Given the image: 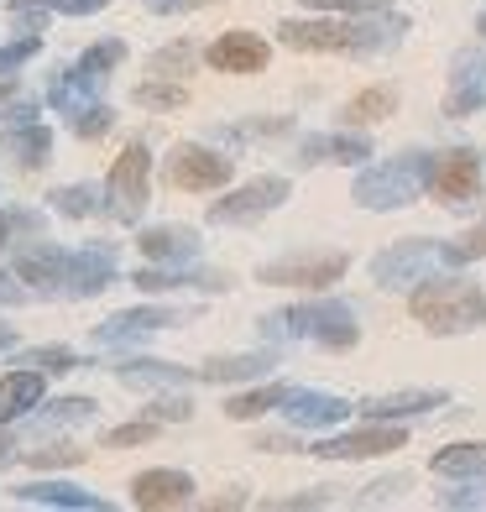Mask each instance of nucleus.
<instances>
[{"label":"nucleus","mask_w":486,"mask_h":512,"mask_svg":"<svg viewBox=\"0 0 486 512\" xmlns=\"http://www.w3.org/2000/svg\"><path fill=\"white\" fill-rule=\"evenodd\" d=\"M199 230L194 225H178V220H162V225H142L136 230V251L147 262H199Z\"/></svg>","instance_id":"393cba45"},{"label":"nucleus","mask_w":486,"mask_h":512,"mask_svg":"<svg viewBox=\"0 0 486 512\" xmlns=\"http://www.w3.org/2000/svg\"><path fill=\"white\" fill-rule=\"evenodd\" d=\"M189 63H194V48H189V42H173V48H157V53L147 58V68H152V74H183Z\"/></svg>","instance_id":"a18cd8bd"},{"label":"nucleus","mask_w":486,"mask_h":512,"mask_svg":"<svg viewBox=\"0 0 486 512\" xmlns=\"http://www.w3.org/2000/svg\"><path fill=\"white\" fill-rule=\"evenodd\" d=\"M194 476L178 471V465H152V471H142L131 481V502L142 512H162V507H189L194 502Z\"/></svg>","instance_id":"aec40b11"},{"label":"nucleus","mask_w":486,"mask_h":512,"mask_svg":"<svg viewBox=\"0 0 486 512\" xmlns=\"http://www.w3.org/2000/svg\"><path fill=\"white\" fill-rule=\"evenodd\" d=\"M309 11H335V16H372V11H392L398 0H304Z\"/></svg>","instance_id":"37998d69"},{"label":"nucleus","mask_w":486,"mask_h":512,"mask_svg":"<svg viewBox=\"0 0 486 512\" xmlns=\"http://www.w3.org/2000/svg\"><path fill=\"white\" fill-rule=\"evenodd\" d=\"M32 298H37V293L21 283L16 272H0V309H21V304H32Z\"/></svg>","instance_id":"de8ad7c7"},{"label":"nucleus","mask_w":486,"mask_h":512,"mask_svg":"<svg viewBox=\"0 0 486 512\" xmlns=\"http://www.w3.org/2000/svg\"><path fill=\"white\" fill-rule=\"evenodd\" d=\"M121 63H126V42L105 37V42H95V48H84L74 63H63L58 74L48 79V89H42V100H48V110H58L68 121V115H79L95 100H105V84H110V74Z\"/></svg>","instance_id":"423d86ee"},{"label":"nucleus","mask_w":486,"mask_h":512,"mask_svg":"<svg viewBox=\"0 0 486 512\" xmlns=\"http://www.w3.org/2000/svg\"><path fill=\"white\" fill-rule=\"evenodd\" d=\"M189 314L173 309V304H136V309H121L110 314L105 324H95V345L100 351H126V345L136 340H152L162 330H173V324H183Z\"/></svg>","instance_id":"4468645a"},{"label":"nucleus","mask_w":486,"mask_h":512,"mask_svg":"<svg viewBox=\"0 0 486 512\" xmlns=\"http://www.w3.org/2000/svg\"><path fill=\"white\" fill-rule=\"evenodd\" d=\"M403 486H408V476L398 471V476H387V481H372V486H366V492H361L356 502H361V507H377V502H392V497L403 492Z\"/></svg>","instance_id":"09e8293b"},{"label":"nucleus","mask_w":486,"mask_h":512,"mask_svg":"<svg viewBox=\"0 0 486 512\" xmlns=\"http://www.w3.org/2000/svg\"><path fill=\"white\" fill-rule=\"evenodd\" d=\"M105 199H110V220L142 225L147 204H152V147L142 136H131L126 152L115 157V168L105 178Z\"/></svg>","instance_id":"0eeeda50"},{"label":"nucleus","mask_w":486,"mask_h":512,"mask_svg":"<svg viewBox=\"0 0 486 512\" xmlns=\"http://www.w3.org/2000/svg\"><path fill=\"white\" fill-rule=\"evenodd\" d=\"M434 267H445V256H439V241H429V236H408V241H392L387 251L372 256V283L387 288V293H408L413 283H424Z\"/></svg>","instance_id":"f8f14e48"},{"label":"nucleus","mask_w":486,"mask_h":512,"mask_svg":"<svg viewBox=\"0 0 486 512\" xmlns=\"http://www.w3.org/2000/svg\"><path fill=\"white\" fill-rule=\"evenodd\" d=\"M11 502H21V507H53V512H110V502L100 492H84V486L53 481V476L11 486Z\"/></svg>","instance_id":"a211bd4d"},{"label":"nucleus","mask_w":486,"mask_h":512,"mask_svg":"<svg viewBox=\"0 0 486 512\" xmlns=\"http://www.w3.org/2000/svg\"><path fill=\"white\" fill-rule=\"evenodd\" d=\"M0 152H6L21 173H37L53 162V131L42 126V115L37 121H11V126H0Z\"/></svg>","instance_id":"a878e982"},{"label":"nucleus","mask_w":486,"mask_h":512,"mask_svg":"<svg viewBox=\"0 0 486 512\" xmlns=\"http://www.w3.org/2000/svg\"><path fill=\"white\" fill-rule=\"evenodd\" d=\"M398 110V89L392 84H377V89H361L356 100H345V126H372V121H387Z\"/></svg>","instance_id":"72a5a7b5"},{"label":"nucleus","mask_w":486,"mask_h":512,"mask_svg":"<svg viewBox=\"0 0 486 512\" xmlns=\"http://www.w3.org/2000/svg\"><path fill=\"white\" fill-rule=\"evenodd\" d=\"M100 403L95 398H42L32 408V429L37 434H58V429H79V424H95Z\"/></svg>","instance_id":"c85d7f7f"},{"label":"nucleus","mask_w":486,"mask_h":512,"mask_svg":"<svg viewBox=\"0 0 486 512\" xmlns=\"http://www.w3.org/2000/svg\"><path fill=\"white\" fill-rule=\"evenodd\" d=\"M11 272L37 298H100L105 288L121 283V262L110 246H58L32 241L11 251Z\"/></svg>","instance_id":"f257e3e1"},{"label":"nucleus","mask_w":486,"mask_h":512,"mask_svg":"<svg viewBox=\"0 0 486 512\" xmlns=\"http://www.w3.org/2000/svg\"><path fill=\"white\" fill-rule=\"evenodd\" d=\"M439 507H450V512H476V507H486V476L460 481L455 492H439Z\"/></svg>","instance_id":"79ce46f5"},{"label":"nucleus","mask_w":486,"mask_h":512,"mask_svg":"<svg viewBox=\"0 0 486 512\" xmlns=\"http://www.w3.org/2000/svg\"><path fill=\"white\" fill-rule=\"evenodd\" d=\"M408 314L424 324L429 335H471L486 324V288L466 283V277H424L408 288Z\"/></svg>","instance_id":"7ed1b4c3"},{"label":"nucleus","mask_w":486,"mask_h":512,"mask_svg":"<svg viewBox=\"0 0 486 512\" xmlns=\"http://www.w3.org/2000/svg\"><path fill=\"white\" fill-rule=\"evenodd\" d=\"M476 32H481V37H486V11H481V16H476Z\"/></svg>","instance_id":"4d7b16f0"},{"label":"nucleus","mask_w":486,"mask_h":512,"mask_svg":"<svg viewBox=\"0 0 486 512\" xmlns=\"http://www.w3.org/2000/svg\"><path fill=\"white\" fill-rule=\"evenodd\" d=\"M293 194V183L283 173H262L251 183H236L210 204V225H230V230H246V225H262L272 209H283Z\"/></svg>","instance_id":"9d476101"},{"label":"nucleus","mask_w":486,"mask_h":512,"mask_svg":"<svg viewBox=\"0 0 486 512\" xmlns=\"http://www.w3.org/2000/svg\"><path fill=\"white\" fill-rule=\"evenodd\" d=\"M408 37V16L372 11V16H288L277 21V42L293 53H345V58H382Z\"/></svg>","instance_id":"f03ea898"},{"label":"nucleus","mask_w":486,"mask_h":512,"mask_svg":"<svg viewBox=\"0 0 486 512\" xmlns=\"http://www.w3.org/2000/svg\"><path fill=\"white\" fill-rule=\"evenodd\" d=\"M131 105H142V110H183L189 105V84H178V79H168V74H152V79H142L131 89Z\"/></svg>","instance_id":"473e14b6"},{"label":"nucleus","mask_w":486,"mask_h":512,"mask_svg":"<svg viewBox=\"0 0 486 512\" xmlns=\"http://www.w3.org/2000/svg\"><path fill=\"white\" fill-rule=\"evenodd\" d=\"M11 460H21V450L11 445V434H0V471H6V465H11Z\"/></svg>","instance_id":"864d4df0"},{"label":"nucleus","mask_w":486,"mask_h":512,"mask_svg":"<svg viewBox=\"0 0 486 512\" xmlns=\"http://www.w3.org/2000/svg\"><path fill=\"white\" fill-rule=\"evenodd\" d=\"M439 256H445V267H471L486 256V220L471 225L466 236H455V241H439Z\"/></svg>","instance_id":"e433bc0d"},{"label":"nucleus","mask_w":486,"mask_h":512,"mask_svg":"<svg viewBox=\"0 0 486 512\" xmlns=\"http://www.w3.org/2000/svg\"><path fill=\"white\" fill-rule=\"evenodd\" d=\"M288 445H298V439H283V434H262V439H257V450H272V455L288 450Z\"/></svg>","instance_id":"3c124183"},{"label":"nucleus","mask_w":486,"mask_h":512,"mask_svg":"<svg viewBox=\"0 0 486 512\" xmlns=\"http://www.w3.org/2000/svg\"><path fill=\"white\" fill-rule=\"evenodd\" d=\"M434 178V152H398L387 162H366V168L356 173L351 183V199L361 209H377V215H387V209H408L419 204V194L429 189Z\"/></svg>","instance_id":"39448f33"},{"label":"nucleus","mask_w":486,"mask_h":512,"mask_svg":"<svg viewBox=\"0 0 486 512\" xmlns=\"http://www.w3.org/2000/svg\"><path fill=\"white\" fill-rule=\"evenodd\" d=\"M42 53V32H16L11 42H0V79H16V68H27Z\"/></svg>","instance_id":"4c0bfd02"},{"label":"nucleus","mask_w":486,"mask_h":512,"mask_svg":"<svg viewBox=\"0 0 486 512\" xmlns=\"http://www.w3.org/2000/svg\"><path fill=\"white\" fill-rule=\"evenodd\" d=\"M283 131H293L288 115H277V121H241V126H225L220 136L225 142H251V136H283Z\"/></svg>","instance_id":"c03bdc74"},{"label":"nucleus","mask_w":486,"mask_h":512,"mask_svg":"<svg viewBox=\"0 0 486 512\" xmlns=\"http://www.w3.org/2000/svg\"><path fill=\"white\" fill-rule=\"evenodd\" d=\"M48 398V371L37 366H11L6 377H0V429H16L27 424L32 408Z\"/></svg>","instance_id":"4be33fe9"},{"label":"nucleus","mask_w":486,"mask_h":512,"mask_svg":"<svg viewBox=\"0 0 486 512\" xmlns=\"http://www.w3.org/2000/svg\"><path fill=\"white\" fill-rule=\"evenodd\" d=\"M450 392L445 387H413V392H387V398H366L356 403L361 418H377V424H408V418H424L434 408H445Z\"/></svg>","instance_id":"b1692460"},{"label":"nucleus","mask_w":486,"mask_h":512,"mask_svg":"<svg viewBox=\"0 0 486 512\" xmlns=\"http://www.w3.org/2000/svg\"><path fill=\"white\" fill-rule=\"evenodd\" d=\"M199 6H215V0H147L152 16H183V11H199Z\"/></svg>","instance_id":"8fccbe9b"},{"label":"nucleus","mask_w":486,"mask_h":512,"mask_svg":"<svg viewBox=\"0 0 486 512\" xmlns=\"http://www.w3.org/2000/svg\"><path fill=\"white\" fill-rule=\"evenodd\" d=\"M53 215L63 220H100L110 215V199H105V183H58V189L48 194Z\"/></svg>","instance_id":"c756f323"},{"label":"nucleus","mask_w":486,"mask_h":512,"mask_svg":"<svg viewBox=\"0 0 486 512\" xmlns=\"http://www.w3.org/2000/svg\"><path fill=\"white\" fill-rule=\"evenodd\" d=\"M11 366H37L48 377H68V371H79L89 361H79V351H68V345H32V351H16Z\"/></svg>","instance_id":"f704fd0d"},{"label":"nucleus","mask_w":486,"mask_h":512,"mask_svg":"<svg viewBox=\"0 0 486 512\" xmlns=\"http://www.w3.org/2000/svg\"><path fill=\"white\" fill-rule=\"evenodd\" d=\"M288 382H262V387H246V392H236V398L225 403V413L236 418V424H251V418H262V413H272V408H283V398H288Z\"/></svg>","instance_id":"2f4dec72"},{"label":"nucleus","mask_w":486,"mask_h":512,"mask_svg":"<svg viewBox=\"0 0 486 512\" xmlns=\"http://www.w3.org/2000/svg\"><path fill=\"white\" fill-rule=\"evenodd\" d=\"M408 445V429L403 424H377V418H361V429H345V434H330L309 445V455L319 460H377V455H392Z\"/></svg>","instance_id":"2eb2a0df"},{"label":"nucleus","mask_w":486,"mask_h":512,"mask_svg":"<svg viewBox=\"0 0 486 512\" xmlns=\"http://www.w3.org/2000/svg\"><path fill=\"white\" fill-rule=\"evenodd\" d=\"M16 345H21V335L11 330V324H0V356H6V351H16Z\"/></svg>","instance_id":"5fc2aeb1"},{"label":"nucleus","mask_w":486,"mask_h":512,"mask_svg":"<svg viewBox=\"0 0 486 512\" xmlns=\"http://www.w3.org/2000/svg\"><path fill=\"white\" fill-rule=\"evenodd\" d=\"M105 371L131 392H173V387L199 382V371L178 366V361H157V356H115V361H105Z\"/></svg>","instance_id":"f3484780"},{"label":"nucleus","mask_w":486,"mask_h":512,"mask_svg":"<svg viewBox=\"0 0 486 512\" xmlns=\"http://www.w3.org/2000/svg\"><path fill=\"white\" fill-rule=\"evenodd\" d=\"M486 110V48H460L450 58V95H445V115L466 121V115Z\"/></svg>","instance_id":"dca6fc26"},{"label":"nucleus","mask_w":486,"mask_h":512,"mask_svg":"<svg viewBox=\"0 0 486 512\" xmlns=\"http://www.w3.org/2000/svg\"><path fill=\"white\" fill-rule=\"evenodd\" d=\"M142 413L157 418V424H189V418H194V403L183 398V387H173V392H152V403H147Z\"/></svg>","instance_id":"58836bf2"},{"label":"nucleus","mask_w":486,"mask_h":512,"mask_svg":"<svg viewBox=\"0 0 486 512\" xmlns=\"http://www.w3.org/2000/svg\"><path fill=\"white\" fill-rule=\"evenodd\" d=\"M204 63L215 68V74H262L267 68V58H272V48L257 37V32H241V27H230V32H220L210 48L199 53Z\"/></svg>","instance_id":"6ab92c4d"},{"label":"nucleus","mask_w":486,"mask_h":512,"mask_svg":"<svg viewBox=\"0 0 486 512\" xmlns=\"http://www.w3.org/2000/svg\"><path fill=\"white\" fill-rule=\"evenodd\" d=\"M366 157H377V152H372V136H361V131H319V136L298 142V162H304V168H319V162L366 168Z\"/></svg>","instance_id":"5701e85b"},{"label":"nucleus","mask_w":486,"mask_h":512,"mask_svg":"<svg viewBox=\"0 0 486 512\" xmlns=\"http://www.w3.org/2000/svg\"><path fill=\"white\" fill-rule=\"evenodd\" d=\"M351 272V251L340 246H319V251H288L257 267V283L267 288H330Z\"/></svg>","instance_id":"1a4fd4ad"},{"label":"nucleus","mask_w":486,"mask_h":512,"mask_svg":"<svg viewBox=\"0 0 486 512\" xmlns=\"http://www.w3.org/2000/svg\"><path fill=\"white\" fill-rule=\"evenodd\" d=\"M162 178L183 194H220L236 178V157L210 147V142H178L162 157Z\"/></svg>","instance_id":"6e6552de"},{"label":"nucleus","mask_w":486,"mask_h":512,"mask_svg":"<svg viewBox=\"0 0 486 512\" xmlns=\"http://www.w3.org/2000/svg\"><path fill=\"white\" fill-rule=\"evenodd\" d=\"M277 366V345H262V351H241V356H215L199 366V382L210 387H230V382H262Z\"/></svg>","instance_id":"bb28decb"},{"label":"nucleus","mask_w":486,"mask_h":512,"mask_svg":"<svg viewBox=\"0 0 486 512\" xmlns=\"http://www.w3.org/2000/svg\"><path fill=\"white\" fill-rule=\"evenodd\" d=\"M27 6H48L53 16H100L110 11V0H27Z\"/></svg>","instance_id":"49530a36"},{"label":"nucleus","mask_w":486,"mask_h":512,"mask_svg":"<svg viewBox=\"0 0 486 512\" xmlns=\"http://www.w3.org/2000/svg\"><path fill=\"white\" fill-rule=\"evenodd\" d=\"M11 95H21V89H16V79H0V105H6Z\"/></svg>","instance_id":"6e6d98bb"},{"label":"nucleus","mask_w":486,"mask_h":512,"mask_svg":"<svg viewBox=\"0 0 486 512\" xmlns=\"http://www.w3.org/2000/svg\"><path fill=\"white\" fill-rule=\"evenodd\" d=\"M351 413H356V403L335 398V392H319V387H293L283 398L288 429H340Z\"/></svg>","instance_id":"412c9836"},{"label":"nucleus","mask_w":486,"mask_h":512,"mask_svg":"<svg viewBox=\"0 0 486 512\" xmlns=\"http://www.w3.org/2000/svg\"><path fill=\"white\" fill-rule=\"evenodd\" d=\"M89 450L79 445H37V450H21V460L32 465V471H63V465H79Z\"/></svg>","instance_id":"ea45409f"},{"label":"nucleus","mask_w":486,"mask_h":512,"mask_svg":"<svg viewBox=\"0 0 486 512\" xmlns=\"http://www.w3.org/2000/svg\"><path fill=\"white\" fill-rule=\"evenodd\" d=\"M68 131H74L79 142H100V136H110V131H115V105H110V100H95L89 110L68 115Z\"/></svg>","instance_id":"c9c22d12"},{"label":"nucleus","mask_w":486,"mask_h":512,"mask_svg":"<svg viewBox=\"0 0 486 512\" xmlns=\"http://www.w3.org/2000/svg\"><path fill=\"white\" fill-rule=\"evenodd\" d=\"M32 241H48V215L32 204H0V251H21Z\"/></svg>","instance_id":"7c9ffc66"},{"label":"nucleus","mask_w":486,"mask_h":512,"mask_svg":"<svg viewBox=\"0 0 486 512\" xmlns=\"http://www.w3.org/2000/svg\"><path fill=\"white\" fill-rule=\"evenodd\" d=\"M157 429H162L157 418H147V413H142V418H136V424H121V429H105V439H100V445H105V450L147 445V439H157Z\"/></svg>","instance_id":"a19ab883"},{"label":"nucleus","mask_w":486,"mask_h":512,"mask_svg":"<svg viewBox=\"0 0 486 512\" xmlns=\"http://www.w3.org/2000/svg\"><path fill=\"white\" fill-rule=\"evenodd\" d=\"M126 283L136 293H230L236 283H230V272L220 267H199V262H147V267H136Z\"/></svg>","instance_id":"ddd939ff"},{"label":"nucleus","mask_w":486,"mask_h":512,"mask_svg":"<svg viewBox=\"0 0 486 512\" xmlns=\"http://www.w3.org/2000/svg\"><path fill=\"white\" fill-rule=\"evenodd\" d=\"M262 335L272 345L277 340H309V345H324V351H356L361 345V319L345 298H309V304L267 314Z\"/></svg>","instance_id":"20e7f679"},{"label":"nucleus","mask_w":486,"mask_h":512,"mask_svg":"<svg viewBox=\"0 0 486 512\" xmlns=\"http://www.w3.org/2000/svg\"><path fill=\"white\" fill-rule=\"evenodd\" d=\"M481 189H486V162L476 147H450V152H434V178H429V194L466 215V209L481 204Z\"/></svg>","instance_id":"9b49d317"},{"label":"nucleus","mask_w":486,"mask_h":512,"mask_svg":"<svg viewBox=\"0 0 486 512\" xmlns=\"http://www.w3.org/2000/svg\"><path fill=\"white\" fill-rule=\"evenodd\" d=\"M429 471L445 481H476L486 476V439H455V445L429 455Z\"/></svg>","instance_id":"cd10ccee"},{"label":"nucleus","mask_w":486,"mask_h":512,"mask_svg":"<svg viewBox=\"0 0 486 512\" xmlns=\"http://www.w3.org/2000/svg\"><path fill=\"white\" fill-rule=\"evenodd\" d=\"M324 502H330L324 492H309V497H288V502H277V507H324Z\"/></svg>","instance_id":"603ef678"}]
</instances>
